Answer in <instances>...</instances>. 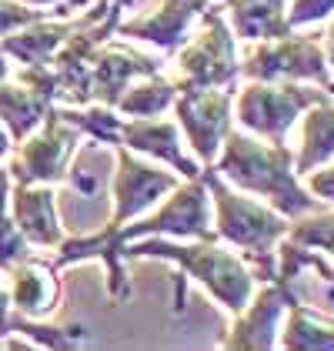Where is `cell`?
Masks as SVG:
<instances>
[{
    "label": "cell",
    "mask_w": 334,
    "mask_h": 351,
    "mask_svg": "<svg viewBox=\"0 0 334 351\" xmlns=\"http://www.w3.org/2000/svg\"><path fill=\"white\" fill-rule=\"evenodd\" d=\"M321 97H328L324 87L314 90L294 81H250L241 94H234V117L250 134L264 141H284L291 124Z\"/></svg>",
    "instance_id": "obj_5"
},
{
    "label": "cell",
    "mask_w": 334,
    "mask_h": 351,
    "mask_svg": "<svg viewBox=\"0 0 334 351\" xmlns=\"http://www.w3.org/2000/svg\"><path fill=\"white\" fill-rule=\"evenodd\" d=\"M324 90H328V94H331V97H334V77H331V84H328V87H324Z\"/></svg>",
    "instance_id": "obj_36"
},
{
    "label": "cell",
    "mask_w": 334,
    "mask_h": 351,
    "mask_svg": "<svg viewBox=\"0 0 334 351\" xmlns=\"http://www.w3.org/2000/svg\"><path fill=\"white\" fill-rule=\"evenodd\" d=\"M248 81H314L318 87L331 84L324 44L318 37H298L294 30L278 40H257L241 60Z\"/></svg>",
    "instance_id": "obj_8"
},
{
    "label": "cell",
    "mask_w": 334,
    "mask_h": 351,
    "mask_svg": "<svg viewBox=\"0 0 334 351\" xmlns=\"http://www.w3.org/2000/svg\"><path fill=\"white\" fill-rule=\"evenodd\" d=\"M334 158V104L331 94L321 97L318 104L305 110V128H301V151L294 154L298 178L311 174L314 167Z\"/></svg>",
    "instance_id": "obj_21"
},
{
    "label": "cell",
    "mask_w": 334,
    "mask_h": 351,
    "mask_svg": "<svg viewBox=\"0 0 334 351\" xmlns=\"http://www.w3.org/2000/svg\"><path fill=\"white\" fill-rule=\"evenodd\" d=\"M3 335H24L34 345H44V348H81V345L90 341L87 328H81V324H74V328H51V324H40L37 318H27V315H21L14 308H10V315L3 322L0 338Z\"/></svg>",
    "instance_id": "obj_25"
},
{
    "label": "cell",
    "mask_w": 334,
    "mask_h": 351,
    "mask_svg": "<svg viewBox=\"0 0 334 351\" xmlns=\"http://www.w3.org/2000/svg\"><path fill=\"white\" fill-rule=\"evenodd\" d=\"M334 14V0H294L291 10H287V24L294 27H307V24H318L324 17Z\"/></svg>",
    "instance_id": "obj_29"
},
{
    "label": "cell",
    "mask_w": 334,
    "mask_h": 351,
    "mask_svg": "<svg viewBox=\"0 0 334 351\" xmlns=\"http://www.w3.org/2000/svg\"><path fill=\"white\" fill-rule=\"evenodd\" d=\"M24 3H30V7H54L60 0H24Z\"/></svg>",
    "instance_id": "obj_35"
},
{
    "label": "cell",
    "mask_w": 334,
    "mask_h": 351,
    "mask_svg": "<svg viewBox=\"0 0 334 351\" xmlns=\"http://www.w3.org/2000/svg\"><path fill=\"white\" fill-rule=\"evenodd\" d=\"M305 178H307V191L314 197H321L324 204H334V164L328 171H311Z\"/></svg>",
    "instance_id": "obj_30"
},
{
    "label": "cell",
    "mask_w": 334,
    "mask_h": 351,
    "mask_svg": "<svg viewBox=\"0 0 334 351\" xmlns=\"http://www.w3.org/2000/svg\"><path fill=\"white\" fill-rule=\"evenodd\" d=\"M114 151H117V171H114V184H111V201H114L111 221L124 231V224H131L147 208H154L181 181L170 171H157V167L144 164L138 158V151H131L127 144H114Z\"/></svg>",
    "instance_id": "obj_11"
},
{
    "label": "cell",
    "mask_w": 334,
    "mask_h": 351,
    "mask_svg": "<svg viewBox=\"0 0 334 351\" xmlns=\"http://www.w3.org/2000/svg\"><path fill=\"white\" fill-rule=\"evenodd\" d=\"M231 10V30L244 40H278L291 34L284 0H224Z\"/></svg>",
    "instance_id": "obj_20"
},
{
    "label": "cell",
    "mask_w": 334,
    "mask_h": 351,
    "mask_svg": "<svg viewBox=\"0 0 334 351\" xmlns=\"http://www.w3.org/2000/svg\"><path fill=\"white\" fill-rule=\"evenodd\" d=\"M214 171L244 194L264 197L271 208H278L291 221L324 208V201L314 197L298 181L294 151L284 141H257V134L250 131L231 128L221 144V154L214 161Z\"/></svg>",
    "instance_id": "obj_1"
},
{
    "label": "cell",
    "mask_w": 334,
    "mask_h": 351,
    "mask_svg": "<svg viewBox=\"0 0 334 351\" xmlns=\"http://www.w3.org/2000/svg\"><path fill=\"white\" fill-rule=\"evenodd\" d=\"M177 94H181V81H170L157 71V74H147L131 84L120 94V101L114 104V110L120 117H157L167 108H174Z\"/></svg>",
    "instance_id": "obj_22"
},
{
    "label": "cell",
    "mask_w": 334,
    "mask_h": 351,
    "mask_svg": "<svg viewBox=\"0 0 334 351\" xmlns=\"http://www.w3.org/2000/svg\"><path fill=\"white\" fill-rule=\"evenodd\" d=\"M54 104H60V77L54 64H24L14 81H0V121L14 144L37 131Z\"/></svg>",
    "instance_id": "obj_10"
},
{
    "label": "cell",
    "mask_w": 334,
    "mask_h": 351,
    "mask_svg": "<svg viewBox=\"0 0 334 351\" xmlns=\"http://www.w3.org/2000/svg\"><path fill=\"white\" fill-rule=\"evenodd\" d=\"M30 258H34V244L21 234L10 215V171L0 167V274H10Z\"/></svg>",
    "instance_id": "obj_24"
},
{
    "label": "cell",
    "mask_w": 334,
    "mask_h": 351,
    "mask_svg": "<svg viewBox=\"0 0 334 351\" xmlns=\"http://www.w3.org/2000/svg\"><path fill=\"white\" fill-rule=\"evenodd\" d=\"M57 110H60L64 121H70L74 128H81V134H90L97 144H117L120 141L124 117H117L114 108H104V104H84V108L57 104Z\"/></svg>",
    "instance_id": "obj_26"
},
{
    "label": "cell",
    "mask_w": 334,
    "mask_h": 351,
    "mask_svg": "<svg viewBox=\"0 0 334 351\" xmlns=\"http://www.w3.org/2000/svg\"><path fill=\"white\" fill-rule=\"evenodd\" d=\"M44 17H54V10L51 7H30V3H17V0H0V37H7V34H14V30L27 27L34 21H44Z\"/></svg>",
    "instance_id": "obj_28"
},
{
    "label": "cell",
    "mask_w": 334,
    "mask_h": 351,
    "mask_svg": "<svg viewBox=\"0 0 334 351\" xmlns=\"http://www.w3.org/2000/svg\"><path fill=\"white\" fill-rule=\"evenodd\" d=\"M281 348H334V322H324L318 315H311L305 304L294 298L287 304V328L278 338Z\"/></svg>",
    "instance_id": "obj_23"
},
{
    "label": "cell",
    "mask_w": 334,
    "mask_h": 351,
    "mask_svg": "<svg viewBox=\"0 0 334 351\" xmlns=\"http://www.w3.org/2000/svg\"><path fill=\"white\" fill-rule=\"evenodd\" d=\"M81 261H104L107 268V298L114 304L124 301L131 295V281H127V271H124V238H120V228L107 221L101 231L87 234V238H64L57 244V254L51 261L54 271H64L70 265H81Z\"/></svg>",
    "instance_id": "obj_13"
},
{
    "label": "cell",
    "mask_w": 334,
    "mask_h": 351,
    "mask_svg": "<svg viewBox=\"0 0 334 351\" xmlns=\"http://www.w3.org/2000/svg\"><path fill=\"white\" fill-rule=\"evenodd\" d=\"M147 234H164V238H188V241H214V211H211V191L204 178H188L184 184L170 191L164 204L151 217H134L124 224L120 238L134 241Z\"/></svg>",
    "instance_id": "obj_7"
},
{
    "label": "cell",
    "mask_w": 334,
    "mask_h": 351,
    "mask_svg": "<svg viewBox=\"0 0 334 351\" xmlns=\"http://www.w3.org/2000/svg\"><path fill=\"white\" fill-rule=\"evenodd\" d=\"M10 215L17 221L21 234L34 247H57L64 241L57 221V194L54 184H17L10 181Z\"/></svg>",
    "instance_id": "obj_17"
},
{
    "label": "cell",
    "mask_w": 334,
    "mask_h": 351,
    "mask_svg": "<svg viewBox=\"0 0 334 351\" xmlns=\"http://www.w3.org/2000/svg\"><path fill=\"white\" fill-rule=\"evenodd\" d=\"M201 178L211 191L218 241L237 247L261 285L274 281L278 278V241L287 234L291 217H284L278 208L261 204L248 194H237L231 188V181H224L214 171V164H207Z\"/></svg>",
    "instance_id": "obj_3"
},
{
    "label": "cell",
    "mask_w": 334,
    "mask_h": 351,
    "mask_svg": "<svg viewBox=\"0 0 334 351\" xmlns=\"http://www.w3.org/2000/svg\"><path fill=\"white\" fill-rule=\"evenodd\" d=\"M117 144H127L138 154L157 158L170 171H177L184 181L188 178H201V171H204V164L197 161V158L184 154L181 124L177 121H167L161 114L157 117H124V128H120V141Z\"/></svg>",
    "instance_id": "obj_15"
},
{
    "label": "cell",
    "mask_w": 334,
    "mask_h": 351,
    "mask_svg": "<svg viewBox=\"0 0 334 351\" xmlns=\"http://www.w3.org/2000/svg\"><path fill=\"white\" fill-rule=\"evenodd\" d=\"M294 301L291 281L287 278H274L264 281V288L248 301V308L241 315H234V324L227 328L221 348L227 351H268L278 348V322L287 311V304Z\"/></svg>",
    "instance_id": "obj_12"
},
{
    "label": "cell",
    "mask_w": 334,
    "mask_h": 351,
    "mask_svg": "<svg viewBox=\"0 0 334 351\" xmlns=\"http://www.w3.org/2000/svg\"><path fill=\"white\" fill-rule=\"evenodd\" d=\"M84 17H77V21H70V17L34 21L27 27L0 37V47H3V54L10 57V60H17V64H51L54 54L60 51V44L84 24Z\"/></svg>",
    "instance_id": "obj_18"
},
{
    "label": "cell",
    "mask_w": 334,
    "mask_h": 351,
    "mask_svg": "<svg viewBox=\"0 0 334 351\" xmlns=\"http://www.w3.org/2000/svg\"><path fill=\"white\" fill-rule=\"evenodd\" d=\"M7 60H10V57L3 54V47H0V81H7V77H10V64H7Z\"/></svg>",
    "instance_id": "obj_34"
},
{
    "label": "cell",
    "mask_w": 334,
    "mask_h": 351,
    "mask_svg": "<svg viewBox=\"0 0 334 351\" xmlns=\"http://www.w3.org/2000/svg\"><path fill=\"white\" fill-rule=\"evenodd\" d=\"M14 147V137H10V131L7 128H0V161H3V154Z\"/></svg>",
    "instance_id": "obj_33"
},
{
    "label": "cell",
    "mask_w": 334,
    "mask_h": 351,
    "mask_svg": "<svg viewBox=\"0 0 334 351\" xmlns=\"http://www.w3.org/2000/svg\"><path fill=\"white\" fill-rule=\"evenodd\" d=\"M7 315H10V295H7V288L0 285V331H3V322H7ZM0 345H3V338H0Z\"/></svg>",
    "instance_id": "obj_31"
},
{
    "label": "cell",
    "mask_w": 334,
    "mask_h": 351,
    "mask_svg": "<svg viewBox=\"0 0 334 351\" xmlns=\"http://www.w3.org/2000/svg\"><path fill=\"white\" fill-rule=\"evenodd\" d=\"M157 71H164V60L161 57L138 54L127 44H111L107 40L97 51L94 67H90V104L114 108L131 84L147 77V74H157Z\"/></svg>",
    "instance_id": "obj_14"
},
{
    "label": "cell",
    "mask_w": 334,
    "mask_h": 351,
    "mask_svg": "<svg viewBox=\"0 0 334 351\" xmlns=\"http://www.w3.org/2000/svg\"><path fill=\"white\" fill-rule=\"evenodd\" d=\"M177 67H181V90L184 87H234L241 77V60L234 30L214 7L201 14L197 37L177 47Z\"/></svg>",
    "instance_id": "obj_6"
},
{
    "label": "cell",
    "mask_w": 334,
    "mask_h": 351,
    "mask_svg": "<svg viewBox=\"0 0 334 351\" xmlns=\"http://www.w3.org/2000/svg\"><path fill=\"white\" fill-rule=\"evenodd\" d=\"M321 44H324V57H328V67H334V24H331V30L324 34V40H321Z\"/></svg>",
    "instance_id": "obj_32"
},
{
    "label": "cell",
    "mask_w": 334,
    "mask_h": 351,
    "mask_svg": "<svg viewBox=\"0 0 334 351\" xmlns=\"http://www.w3.org/2000/svg\"><path fill=\"white\" fill-rule=\"evenodd\" d=\"M138 258H154V261H170L174 268H181L191 281H197L207 295L214 298L221 308L231 315H241L254 298V271L244 261L241 251H227L224 241H191L177 244L174 238L164 234H147L124 241V261H138Z\"/></svg>",
    "instance_id": "obj_2"
},
{
    "label": "cell",
    "mask_w": 334,
    "mask_h": 351,
    "mask_svg": "<svg viewBox=\"0 0 334 351\" xmlns=\"http://www.w3.org/2000/svg\"><path fill=\"white\" fill-rule=\"evenodd\" d=\"M81 128H74L70 121L60 117L57 104L40 121L37 131H30L21 144H14L17 151L10 154V181L17 184H60L70 178V158L81 144Z\"/></svg>",
    "instance_id": "obj_4"
},
{
    "label": "cell",
    "mask_w": 334,
    "mask_h": 351,
    "mask_svg": "<svg viewBox=\"0 0 334 351\" xmlns=\"http://www.w3.org/2000/svg\"><path fill=\"white\" fill-rule=\"evenodd\" d=\"M287 241L294 244H305V247H314V251H324L334 258V211H311V217H298L291 221ZM328 301H334V274H331V288H328Z\"/></svg>",
    "instance_id": "obj_27"
},
{
    "label": "cell",
    "mask_w": 334,
    "mask_h": 351,
    "mask_svg": "<svg viewBox=\"0 0 334 351\" xmlns=\"http://www.w3.org/2000/svg\"><path fill=\"white\" fill-rule=\"evenodd\" d=\"M207 7H211V0H157L154 10L140 14L134 21H120L117 34L147 40V44L161 47L164 54H177V47L191 34V24Z\"/></svg>",
    "instance_id": "obj_16"
},
{
    "label": "cell",
    "mask_w": 334,
    "mask_h": 351,
    "mask_svg": "<svg viewBox=\"0 0 334 351\" xmlns=\"http://www.w3.org/2000/svg\"><path fill=\"white\" fill-rule=\"evenodd\" d=\"M10 308L27 315V318H47L57 308V298H60V281H57V271L44 261H37V254L17 265L10 271Z\"/></svg>",
    "instance_id": "obj_19"
},
{
    "label": "cell",
    "mask_w": 334,
    "mask_h": 351,
    "mask_svg": "<svg viewBox=\"0 0 334 351\" xmlns=\"http://www.w3.org/2000/svg\"><path fill=\"white\" fill-rule=\"evenodd\" d=\"M174 121L194 147L197 161L214 164L234 124V87H184L174 101Z\"/></svg>",
    "instance_id": "obj_9"
}]
</instances>
